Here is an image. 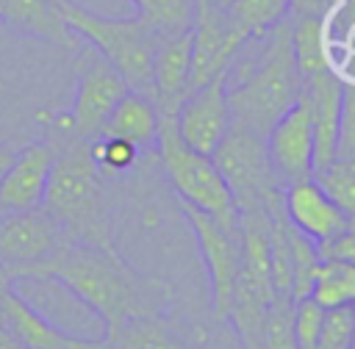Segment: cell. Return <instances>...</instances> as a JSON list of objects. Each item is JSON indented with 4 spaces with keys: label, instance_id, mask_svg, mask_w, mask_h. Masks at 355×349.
<instances>
[{
    "label": "cell",
    "instance_id": "6da1fadb",
    "mask_svg": "<svg viewBox=\"0 0 355 349\" xmlns=\"http://www.w3.org/2000/svg\"><path fill=\"white\" fill-rule=\"evenodd\" d=\"M225 94L233 122L266 130L302 97V75L291 50V17L261 36H247L225 69Z\"/></svg>",
    "mask_w": 355,
    "mask_h": 349
},
{
    "label": "cell",
    "instance_id": "7a4b0ae2",
    "mask_svg": "<svg viewBox=\"0 0 355 349\" xmlns=\"http://www.w3.org/2000/svg\"><path fill=\"white\" fill-rule=\"evenodd\" d=\"M58 277L105 324V332L139 313H158L164 288L130 269L114 247L69 241L42 269Z\"/></svg>",
    "mask_w": 355,
    "mask_h": 349
},
{
    "label": "cell",
    "instance_id": "3957f363",
    "mask_svg": "<svg viewBox=\"0 0 355 349\" xmlns=\"http://www.w3.org/2000/svg\"><path fill=\"white\" fill-rule=\"evenodd\" d=\"M61 147L53 150V169L47 177L42 208L64 227L72 241L114 247L105 177L92 158V141L78 136H58Z\"/></svg>",
    "mask_w": 355,
    "mask_h": 349
},
{
    "label": "cell",
    "instance_id": "277c9868",
    "mask_svg": "<svg viewBox=\"0 0 355 349\" xmlns=\"http://www.w3.org/2000/svg\"><path fill=\"white\" fill-rule=\"evenodd\" d=\"M64 22L75 36L97 47L105 61L122 75L128 89L150 94L153 86V53H155V36L147 30V25L133 17H100L75 0H55Z\"/></svg>",
    "mask_w": 355,
    "mask_h": 349
},
{
    "label": "cell",
    "instance_id": "5b68a950",
    "mask_svg": "<svg viewBox=\"0 0 355 349\" xmlns=\"http://www.w3.org/2000/svg\"><path fill=\"white\" fill-rule=\"evenodd\" d=\"M155 155L169 186L186 205H194L211 213L216 222L227 227H239V208L233 202L230 188L225 186L222 174L216 172L211 155H200L189 150L175 127L172 114H158V147Z\"/></svg>",
    "mask_w": 355,
    "mask_h": 349
},
{
    "label": "cell",
    "instance_id": "8992f818",
    "mask_svg": "<svg viewBox=\"0 0 355 349\" xmlns=\"http://www.w3.org/2000/svg\"><path fill=\"white\" fill-rule=\"evenodd\" d=\"M78 66V91L72 108L55 119L58 136H78V138H97L114 111V105L125 97L128 83L122 75L105 61V55L80 39L75 50Z\"/></svg>",
    "mask_w": 355,
    "mask_h": 349
},
{
    "label": "cell",
    "instance_id": "52a82bcc",
    "mask_svg": "<svg viewBox=\"0 0 355 349\" xmlns=\"http://www.w3.org/2000/svg\"><path fill=\"white\" fill-rule=\"evenodd\" d=\"M211 161L222 174L225 186L230 188L239 211L261 208L272 191L283 188L272 172L266 155V138L239 122L227 127L225 138L211 152Z\"/></svg>",
    "mask_w": 355,
    "mask_h": 349
},
{
    "label": "cell",
    "instance_id": "ba28073f",
    "mask_svg": "<svg viewBox=\"0 0 355 349\" xmlns=\"http://www.w3.org/2000/svg\"><path fill=\"white\" fill-rule=\"evenodd\" d=\"M69 241L72 238L44 208L0 213V271L6 280L42 271Z\"/></svg>",
    "mask_w": 355,
    "mask_h": 349
},
{
    "label": "cell",
    "instance_id": "9c48e42d",
    "mask_svg": "<svg viewBox=\"0 0 355 349\" xmlns=\"http://www.w3.org/2000/svg\"><path fill=\"white\" fill-rule=\"evenodd\" d=\"M180 211L197 235V247H200L202 263L208 269L214 316L222 321V319H227L233 285H236L239 266H241V230L227 227V224L216 222L211 213H205L194 205H186V202H180Z\"/></svg>",
    "mask_w": 355,
    "mask_h": 349
},
{
    "label": "cell",
    "instance_id": "30bf717a",
    "mask_svg": "<svg viewBox=\"0 0 355 349\" xmlns=\"http://www.w3.org/2000/svg\"><path fill=\"white\" fill-rule=\"evenodd\" d=\"M247 30L233 22L227 8L214 0H194L191 22V89L225 75L236 50L244 44Z\"/></svg>",
    "mask_w": 355,
    "mask_h": 349
},
{
    "label": "cell",
    "instance_id": "8fae6325",
    "mask_svg": "<svg viewBox=\"0 0 355 349\" xmlns=\"http://www.w3.org/2000/svg\"><path fill=\"white\" fill-rule=\"evenodd\" d=\"M230 125L233 116L225 94V75H216L214 80L197 86L175 114V127L180 141L200 155H211L225 138Z\"/></svg>",
    "mask_w": 355,
    "mask_h": 349
},
{
    "label": "cell",
    "instance_id": "7c38bea8",
    "mask_svg": "<svg viewBox=\"0 0 355 349\" xmlns=\"http://www.w3.org/2000/svg\"><path fill=\"white\" fill-rule=\"evenodd\" d=\"M266 155L280 186L313 177V130L302 97L266 130Z\"/></svg>",
    "mask_w": 355,
    "mask_h": 349
},
{
    "label": "cell",
    "instance_id": "4fadbf2b",
    "mask_svg": "<svg viewBox=\"0 0 355 349\" xmlns=\"http://www.w3.org/2000/svg\"><path fill=\"white\" fill-rule=\"evenodd\" d=\"M283 208L291 227L313 244H324L352 224L349 216L322 191V186L313 177L283 186Z\"/></svg>",
    "mask_w": 355,
    "mask_h": 349
},
{
    "label": "cell",
    "instance_id": "5bb4252c",
    "mask_svg": "<svg viewBox=\"0 0 355 349\" xmlns=\"http://www.w3.org/2000/svg\"><path fill=\"white\" fill-rule=\"evenodd\" d=\"M341 78L333 66L319 69L302 80V102L308 105L313 130V172L336 161L338 144V114H341Z\"/></svg>",
    "mask_w": 355,
    "mask_h": 349
},
{
    "label": "cell",
    "instance_id": "9a60e30c",
    "mask_svg": "<svg viewBox=\"0 0 355 349\" xmlns=\"http://www.w3.org/2000/svg\"><path fill=\"white\" fill-rule=\"evenodd\" d=\"M191 30L164 39L153 53L150 97L158 114H178L180 102L191 94Z\"/></svg>",
    "mask_w": 355,
    "mask_h": 349
},
{
    "label": "cell",
    "instance_id": "2e32d148",
    "mask_svg": "<svg viewBox=\"0 0 355 349\" xmlns=\"http://www.w3.org/2000/svg\"><path fill=\"white\" fill-rule=\"evenodd\" d=\"M53 158V144H28L14 155L8 172L0 180V213L42 208Z\"/></svg>",
    "mask_w": 355,
    "mask_h": 349
},
{
    "label": "cell",
    "instance_id": "e0dca14e",
    "mask_svg": "<svg viewBox=\"0 0 355 349\" xmlns=\"http://www.w3.org/2000/svg\"><path fill=\"white\" fill-rule=\"evenodd\" d=\"M0 316L11 335L28 349H78L80 341L64 335L53 324H47L22 296L11 291L8 283H0Z\"/></svg>",
    "mask_w": 355,
    "mask_h": 349
},
{
    "label": "cell",
    "instance_id": "ac0fdd59",
    "mask_svg": "<svg viewBox=\"0 0 355 349\" xmlns=\"http://www.w3.org/2000/svg\"><path fill=\"white\" fill-rule=\"evenodd\" d=\"M0 19L14 25L22 33L47 39L72 53L80 44V36L69 30L55 0H0Z\"/></svg>",
    "mask_w": 355,
    "mask_h": 349
},
{
    "label": "cell",
    "instance_id": "d6986e66",
    "mask_svg": "<svg viewBox=\"0 0 355 349\" xmlns=\"http://www.w3.org/2000/svg\"><path fill=\"white\" fill-rule=\"evenodd\" d=\"M103 133L130 141L139 152H155L158 147V108L150 94L128 89L114 105Z\"/></svg>",
    "mask_w": 355,
    "mask_h": 349
},
{
    "label": "cell",
    "instance_id": "ffe728a7",
    "mask_svg": "<svg viewBox=\"0 0 355 349\" xmlns=\"http://www.w3.org/2000/svg\"><path fill=\"white\" fill-rule=\"evenodd\" d=\"M114 349H194L166 319L158 313H139L119 321L105 332Z\"/></svg>",
    "mask_w": 355,
    "mask_h": 349
},
{
    "label": "cell",
    "instance_id": "44dd1931",
    "mask_svg": "<svg viewBox=\"0 0 355 349\" xmlns=\"http://www.w3.org/2000/svg\"><path fill=\"white\" fill-rule=\"evenodd\" d=\"M324 19L327 17H319V14L291 17V50H294V61L302 80L330 66V55L324 44Z\"/></svg>",
    "mask_w": 355,
    "mask_h": 349
},
{
    "label": "cell",
    "instance_id": "7402d4cb",
    "mask_svg": "<svg viewBox=\"0 0 355 349\" xmlns=\"http://www.w3.org/2000/svg\"><path fill=\"white\" fill-rule=\"evenodd\" d=\"M136 17L147 25L155 42L191 30L194 0H136Z\"/></svg>",
    "mask_w": 355,
    "mask_h": 349
},
{
    "label": "cell",
    "instance_id": "603a6c76",
    "mask_svg": "<svg viewBox=\"0 0 355 349\" xmlns=\"http://www.w3.org/2000/svg\"><path fill=\"white\" fill-rule=\"evenodd\" d=\"M225 8L233 17V22L247 30V36H261L291 17L288 0H230Z\"/></svg>",
    "mask_w": 355,
    "mask_h": 349
},
{
    "label": "cell",
    "instance_id": "cb8c5ba5",
    "mask_svg": "<svg viewBox=\"0 0 355 349\" xmlns=\"http://www.w3.org/2000/svg\"><path fill=\"white\" fill-rule=\"evenodd\" d=\"M319 271H322V258L316 244L291 227V302L313 294Z\"/></svg>",
    "mask_w": 355,
    "mask_h": 349
},
{
    "label": "cell",
    "instance_id": "d4e9b609",
    "mask_svg": "<svg viewBox=\"0 0 355 349\" xmlns=\"http://www.w3.org/2000/svg\"><path fill=\"white\" fill-rule=\"evenodd\" d=\"M311 296L324 307L355 302V263L322 260V271L316 277Z\"/></svg>",
    "mask_w": 355,
    "mask_h": 349
},
{
    "label": "cell",
    "instance_id": "484cf974",
    "mask_svg": "<svg viewBox=\"0 0 355 349\" xmlns=\"http://www.w3.org/2000/svg\"><path fill=\"white\" fill-rule=\"evenodd\" d=\"M313 180L322 186V191L349 216L355 224V161L336 158L324 169L313 172Z\"/></svg>",
    "mask_w": 355,
    "mask_h": 349
},
{
    "label": "cell",
    "instance_id": "4316f807",
    "mask_svg": "<svg viewBox=\"0 0 355 349\" xmlns=\"http://www.w3.org/2000/svg\"><path fill=\"white\" fill-rule=\"evenodd\" d=\"M92 158H94L100 174L105 180H111L116 174H125L139 161V150L119 136L100 133L97 138H92Z\"/></svg>",
    "mask_w": 355,
    "mask_h": 349
},
{
    "label": "cell",
    "instance_id": "83f0119b",
    "mask_svg": "<svg viewBox=\"0 0 355 349\" xmlns=\"http://www.w3.org/2000/svg\"><path fill=\"white\" fill-rule=\"evenodd\" d=\"M291 313H294V302L286 296H275L261 324L258 349H297L294 330H291Z\"/></svg>",
    "mask_w": 355,
    "mask_h": 349
},
{
    "label": "cell",
    "instance_id": "f1b7e54d",
    "mask_svg": "<svg viewBox=\"0 0 355 349\" xmlns=\"http://www.w3.org/2000/svg\"><path fill=\"white\" fill-rule=\"evenodd\" d=\"M352 330H355L352 302L330 305V307H324L322 330H319L313 349H349L352 346Z\"/></svg>",
    "mask_w": 355,
    "mask_h": 349
},
{
    "label": "cell",
    "instance_id": "f546056e",
    "mask_svg": "<svg viewBox=\"0 0 355 349\" xmlns=\"http://www.w3.org/2000/svg\"><path fill=\"white\" fill-rule=\"evenodd\" d=\"M322 319H324V305H319L313 296L297 299L294 302V313H291V330H294V341L297 349H313L319 330H322Z\"/></svg>",
    "mask_w": 355,
    "mask_h": 349
},
{
    "label": "cell",
    "instance_id": "4dcf8cb0",
    "mask_svg": "<svg viewBox=\"0 0 355 349\" xmlns=\"http://www.w3.org/2000/svg\"><path fill=\"white\" fill-rule=\"evenodd\" d=\"M336 158L355 161V83H344V89H341V114H338Z\"/></svg>",
    "mask_w": 355,
    "mask_h": 349
},
{
    "label": "cell",
    "instance_id": "1f68e13d",
    "mask_svg": "<svg viewBox=\"0 0 355 349\" xmlns=\"http://www.w3.org/2000/svg\"><path fill=\"white\" fill-rule=\"evenodd\" d=\"M322 260H341V263H355V224H349L341 235L316 244Z\"/></svg>",
    "mask_w": 355,
    "mask_h": 349
},
{
    "label": "cell",
    "instance_id": "d6a6232c",
    "mask_svg": "<svg viewBox=\"0 0 355 349\" xmlns=\"http://www.w3.org/2000/svg\"><path fill=\"white\" fill-rule=\"evenodd\" d=\"M336 3H338V0H288V14H291V17H300V14H319V17H327Z\"/></svg>",
    "mask_w": 355,
    "mask_h": 349
},
{
    "label": "cell",
    "instance_id": "836d02e7",
    "mask_svg": "<svg viewBox=\"0 0 355 349\" xmlns=\"http://www.w3.org/2000/svg\"><path fill=\"white\" fill-rule=\"evenodd\" d=\"M14 150L11 147H0V180H3V174L8 172V166H11V161H14Z\"/></svg>",
    "mask_w": 355,
    "mask_h": 349
},
{
    "label": "cell",
    "instance_id": "e575fe53",
    "mask_svg": "<svg viewBox=\"0 0 355 349\" xmlns=\"http://www.w3.org/2000/svg\"><path fill=\"white\" fill-rule=\"evenodd\" d=\"M78 349H114L105 338H94V341H80V346Z\"/></svg>",
    "mask_w": 355,
    "mask_h": 349
},
{
    "label": "cell",
    "instance_id": "d590c367",
    "mask_svg": "<svg viewBox=\"0 0 355 349\" xmlns=\"http://www.w3.org/2000/svg\"><path fill=\"white\" fill-rule=\"evenodd\" d=\"M352 313H355V302H352ZM349 349H355V330H352V346Z\"/></svg>",
    "mask_w": 355,
    "mask_h": 349
},
{
    "label": "cell",
    "instance_id": "8d00e7d4",
    "mask_svg": "<svg viewBox=\"0 0 355 349\" xmlns=\"http://www.w3.org/2000/svg\"><path fill=\"white\" fill-rule=\"evenodd\" d=\"M214 3H216V6H222V8H225V6H227V3H230V0H214Z\"/></svg>",
    "mask_w": 355,
    "mask_h": 349
},
{
    "label": "cell",
    "instance_id": "74e56055",
    "mask_svg": "<svg viewBox=\"0 0 355 349\" xmlns=\"http://www.w3.org/2000/svg\"><path fill=\"white\" fill-rule=\"evenodd\" d=\"M0 283H6V277H0Z\"/></svg>",
    "mask_w": 355,
    "mask_h": 349
},
{
    "label": "cell",
    "instance_id": "f35d334b",
    "mask_svg": "<svg viewBox=\"0 0 355 349\" xmlns=\"http://www.w3.org/2000/svg\"><path fill=\"white\" fill-rule=\"evenodd\" d=\"M130 3H136V0H130Z\"/></svg>",
    "mask_w": 355,
    "mask_h": 349
}]
</instances>
